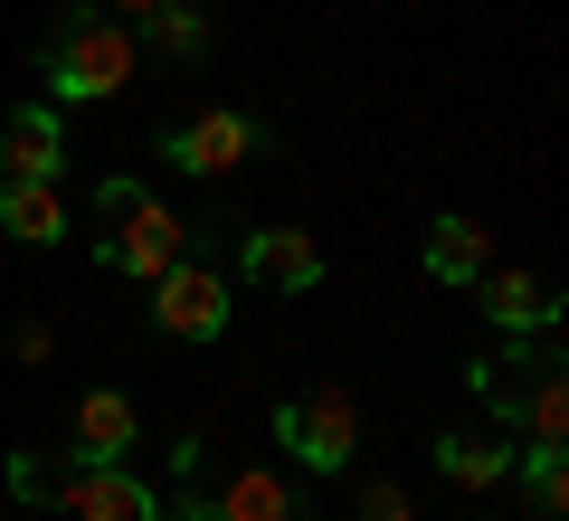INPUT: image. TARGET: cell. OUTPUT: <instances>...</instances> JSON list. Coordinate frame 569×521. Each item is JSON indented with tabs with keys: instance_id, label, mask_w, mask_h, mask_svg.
I'll use <instances>...</instances> for the list:
<instances>
[{
	"instance_id": "4fadbf2b",
	"label": "cell",
	"mask_w": 569,
	"mask_h": 521,
	"mask_svg": "<svg viewBox=\"0 0 569 521\" xmlns=\"http://www.w3.org/2000/svg\"><path fill=\"white\" fill-rule=\"evenodd\" d=\"M0 228H10L20 247H58V238H67L58 181H0Z\"/></svg>"
},
{
	"instance_id": "ba28073f",
	"label": "cell",
	"mask_w": 569,
	"mask_h": 521,
	"mask_svg": "<svg viewBox=\"0 0 569 521\" xmlns=\"http://www.w3.org/2000/svg\"><path fill=\"white\" fill-rule=\"evenodd\" d=\"M209 512H219V521H313V502L295 493L276 464H228L219 493H209Z\"/></svg>"
},
{
	"instance_id": "6da1fadb",
	"label": "cell",
	"mask_w": 569,
	"mask_h": 521,
	"mask_svg": "<svg viewBox=\"0 0 569 521\" xmlns=\"http://www.w3.org/2000/svg\"><path fill=\"white\" fill-rule=\"evenodd\" d=\"M10 483H20V502H58L67 521H162V493L104 455H67L58 474L39 455H10Z\"/></svg>"
},
{
	"instance_id": "8fae6325",
	"label": "cell",
	"mask_w": 569,
	"mask_h": 521,
	"mask_svg": "<svg viewBox=\"0 0 569 521\" xmlns=\"http://www.w3.org/2000/svg\"><path fill=\"white\" fill-rule=\"evenodd\" d=\"M418 265L437 284H475L493 265V228L485 219H437V228H427V247H418Z\"/></svg>"
},
{
	"instance_id": "ffe728a7",
	"label": "cell",
	"mask_w": 569,
	"mask_h": 521,
	"mask_svg": "<svg viewBox=\"0 0 569 521\" xmlns=\"http://www.w3.org/2000/svg\"><path fill=\"white\" fill-rule=\"evenodd\" d=\"M181 521H219V512H209V502H200V493H190V502H181Z\"/></svg>"
},
{
	"instance_id": "d6986e66",
	"label": "cell",
	"mask_w": 569,
	"mask_h": 521,
	"mask_svg": "<svg viewBox=\"0 0 569 521\" xmlns=\"http://www.w3.org/2000/svg\"><path fill=\"white\" fill-rule=\"evenodd\" d=\"M114 10L123 20H152V10H171V0H114Z\"/></svg>"
},
{
	"instance_id": "9c48e42d",
	"label": "cell",
	"mask_w": 569,
	"mask_h": 521,
	"mask_svg": "<svg viewBox=\"0 0 569 521\" xmlns=\"http://www.w3.org/2000/svg\"><path fill=\"white\" fill-rule=\"evenodd\" d=\"M247 275L276 284V294L323 284V247H313V228H247Z\"/></svg>"
},
{
	"instance_id": "7a4b0ae2",
	"label": "cell",
	"mask_w": 569,
	"mask_h": 521,
	"mask_svg": "<svg viewBox=\"0 0 569 521\" xmlns=\"http://www.w3.org/2000/svg\"><path fill=\"white\" fill-rule=\"evenodd\" d=\"M133 67H142V39L114 20V10H67L58 39L39 48V77L58 86V104H104V96H123Z\"/></svg>"
},
{
	"instance_id": "5bb4252c",
	"label": "cell",
	"mask_w": 569,
	"mask_h": 521,
	"mask_svg": "<svg viewBox=\"0 0 569 521\" xmlns=\"http://www.w3.org/2000/svg\"><path fill=\"white\" fill-rule=\"evenodd\" d=\"M77 455H104V464L133 455V399L123 389H86L77 399Z\"/></svg>"
},
{
	"instance_id": "8992f818",
	"label": "cell",
	"mask_w": 569,
	"mask_h": 521,
	"mask_svg": "<svg viewBox=\"0 0 569 521\" xmlns=\"http://www.w3.org/2000/svg\"><path fill=\"white\" fill-rule=\"evenodd\" d=\"M171 161H181V171H200V181H219V171H238L247 152H257V123L247 114H228V104H209V114H190L181 133L162 142Z\"/></svg>"
},
{
	"instance_id": "5b68a950",
	"label": "cell",
	"mask_w": 569,
	"mask_h": 521,
	"mask_svg": "<svg viewBox=\"0 0 569 521\" xmlns=\"http://www.w3.org/2000/svg\"><path fill=\"white\" fill-rule=\"evenodd\" d=\"M152 322H162L171 341H219V332H228V275L181 247V257L152 275Z\"/></svg>"
},
{
	"instance_id": "30bf717a",
	"label": "cell",
	"mask_w": 569,
	"mask_h": 521,
	"mask_svg": "<svg viewBox=\"0 0 569 521\" xmlns=\"http://www.w3.org/2000/svg\"><path fill=\"white\" fill-rule=\"evenodd\" d=\"M475 294H485V322H493L503 341L550 332V313H560V294H550L541 275H493V265H485V275H475Z\"/></svg>"
},
{
	"instance_id": "277c9868",
	"label": "cell",
	"mask_w": 569,
	"mask_h": 521,
	"mask_svg": "<svg viewBox=\"0 0 569 521\" xmlns=\"http://www.w3.org/2000/svg\"><path fill=\"white\" fill-rule=\"evenodd\" d=\"M276 445L305 464V474H342V464L361 455V399H351V389H332V380L276 399Z\"/></svg>"
},
{
	"instance_id": "2e32d148",
	"label": "cell",
	"mask_w": 569,
	"mask_h": 521,
	"mask_svg": "<svg viewBox=\"0 0 569 521\" xmlns=\"http://www.w3.org/2000/svg\"><path fill=\"white\" fill-rule=\"evenodd\" d=\"M522 493H531L541 521L569 512V455H560V445H531V455H522Z\"/></svg>"
},
{
	"instance_id": "ac0fdd59",
	"label": "cell",
	"mask_w": 569,
	"mask_h": 521,
	"mask_svg": "<svg viewBox=\"0 0 569 521\" xmlns=\"http://www.w3.org/2000/svg\"><path fill=\"white\" fill-rule=\"evenodd\" d=\"M361 521H408V493L399 483H361Z\"/></svg>"
},
{
	"instance_id": "7c38bea8",
	"label": "cell",
	"mask_w": 569,
	"mask_h": 521,
	"mask_svg": "<svg viewBox=\"0 0 569 521\" xmlns=\"http://www.w3.org/2000/svg\"><path fill=\"white\" fill-rule=\"evenodd\" d=\"M512 418H522V437H531V445H560V427H569L560 351H531V370H522V399H512Z\"/></svg>"
},
{
	"instance_id": "3957f363",
	"label": "cell",
	"mask_w": 569,
	"mask_h": 521,
	"mask_svg": "<svg viewBox=\"0 0 569 521\" xmlns=\"http://www.w3.org/2000/svg\"><path fill=\"white\" fill-rule=\"evenodd\" d=\"M96 209L114 219V228H104V247H96V257L114 265V275H142V284H152V275H162V265H171V257L190 247V228L171 219V209L152 200V190H133L123 171H114V181L96 190Z\"/></svg>"
},
{
	"instance_id": "e0dca14e",
	"label": "cell",
	"mask_w": 569,
	"mask_h": 521,
	"mask_svg": "<svg viewBox=\"0 0 569 521\" xmlns=\"http://www.w3.org/2000/svg\"><path fill=\"white\" fill-rule=\"evenodd\" d=\"M142 39H152V58H171V67H181V58H200V48H209V20L171 0V10H152V20H142Z\"/></svg>"
},
{
	"instance_id": "9a60e30c",
	"label": "cell",
	"mask_w": 569,
	"mask_h": 521,
	"mask_svg": "<svg viewBox=\"0 0 569 521\" xmlns=\"http://www.w3.org/2000/svg\"><path fill=\"white\" fill-rule=\"evenodd\" d=\"M437 474L466 483V493H493L512 474V445H475V437H437Z\"/></svg>"
},
{
	"instance_id": "52a82bcc",
	"label": "cell",
	"mask_w": 569,
	"mask_h": 521,
	"mask_svg": "<svg viewBox=\"0 0 569 521\" xmlns=\"http://www.w3.org/2000/svg\"><path fill=\"white\" fill-rule=\"evenodd\" d=\"M67 171V123L58 104H20L0 123V181H58Z\"/></svg>"
}]
</instances>
